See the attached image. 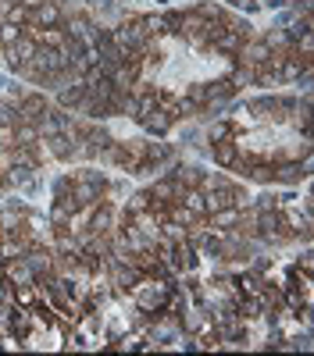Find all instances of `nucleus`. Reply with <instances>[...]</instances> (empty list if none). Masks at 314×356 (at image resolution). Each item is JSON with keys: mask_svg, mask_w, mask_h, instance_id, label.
<instances>
[{"mask_svg": "<svg viewBox=\"0 0 314 356\" xmlns=\"http://www.w3.org/2000/svg\"><path fill=\"white\" fill-rule=\"evenodd\" d=\"M93 8H100V11H114V0H90Z\"/></svg>", "mask_w": 314, "mask_h": 356, "instance_id": "nucleus-26", "label": "nucleus"}, {"mask_svg": "<svg viewBox=\"0 0 314 356\" xmlns=\"http://www.w3.org/2000/svg\"><path fill=\"white\" fill-rule=\"evenodd\" d=\"M240 218H243V211H236V207H221V211H211L207 214V228L233 232V228H240Z\"/></svg>", "mask_w": 314, "mask_h": 356, "instance_id": "nucleus-7", "label": "nucleus"}, {"mask_svg": "<svg viewBox=\"0 0 314 356\" xmlns=\"http://www.w3.org/2000/svg\"><path fill=\"white\" fill-rule=\"evenodd\" d=\"M225 4H228V8H240V4H243V0H225Z\"/></svg>", "mask_w": 314, "mask_h": 356, "instance_id": "nucleus-29", "label": "nucleus"}, {"mask_svg": "<svg viewBox=\"0 0 314 356\" xmlns=\"http://www.w3.org/2000/svg\"><path fill=\"white\" fill-rule=\"evenodd\" d=\"M40 4H47V0H22V8H29V11H36Z\"/></svg>", "mask_w": 314, "mask_h": 356, "instance_id": "nucleus-27", "label": "nucleus"}, {"mask_svg": "<svg viewBox=\"0 0 314 356\" xmlns=\"http://www.w3.org/2000/svg\"><path fill=\"white\" fill-rule=\"evenodd\" d=\"M211 161L218 164V168H225V171H233L236 164H240V143H236V136H228V139H221V143H211Z\"/></svg>", "mask_w": 314, "mask_h": 356, "instance_id": "nucleus-4", "label": "nucleus"}, {"mask_svg": "<svg viewBox=\"0 0 314 356\" xmlns=\"http://www.w3.org/2000/svg\"><path fill=\"white\" fill-rule=\"evenodd\" d=\"M186 235H189V228H186V225H179V221H168V218L161 221V239H164V243L175 246V243H182V239H186Z\"/></svg>", "mask_w": 314, "mask_h": 356, "instance_id": "nucleus-17", "label": "nucleus"}, {"mask_svg": "<svg viewBox=\"0 0 314 356\" xmlns=\"http://www.w3.org/2000/svg\"><path fill=\"white\" fill-rule=\"evenodd\" d=\"M15 107H18V122H29V125H36L40 118L50 111V100L43 97V93H25L22 100H15Z\"/></svg>", "mask_w": 314, "mask_h": 356, "instance_id": "nucleus-2", "label": "nucleus"}, {"mask_svg": "<svg viewBox=\"0 0 314 356\" xmlns=\"http://www.w3.org/2000/svg\"><path fill=\"white\" fill-rule=\"evenodd\" d=\"M157 107L171 118V122H182V118H186V107H182V97H175V93H164V89H161V93H157Z\"/></svg>", "mask_w": 314, "mask_h": 356, "instance_id": "nucleus-10", "label": "nucleus"}, {"mask_svg": "<svg viewBox=\"0 0 314 356\" xmlns=\"http://www.w3.org/2000/svg\"><path fill=\"white\" fill-rule=\"evenodd\" d=\"M15 303L25 307V310H36V307L43 303V292H40L33 282H29V285H18V289H15Z\"/></svg>", "mask_w": 314, "mask_h": 356, "instance_id": "nucleus-11", "label": "nucleus"}, {"mask_svg": "<svg viewBox=\"0 0 314 356\" xmlns=\"http://www.w3.org/2000/svg\"><path fill=\"white\" fill-rule=\"evenodd\" d=\"M143 25H147V33H150L154 40H161V36H171L168 11H161V15H143Z\"/></svg>", "mask_w": 314, "mask_h": 356, "instance_id": "nucleus-14", "label": "nucleus"}, {"mask_svg": "<svg viewBox=\"0 0 314 356\" xmlns=\"http://www.w3.org/2000/svg\"><path fill=\"white\" fill-rule=\"evenodd\" d=\"M72 182H75V175H57L54 186H50V189H54V200H65V196L72 193Z\"/></svg>", "mask_w": 314, "mask_h": 356, "instance_id": "nucleus-22", "label": "nucleus"}, {"mask_svg": "<svg viewBox=\"0 0 314 356\" xmlns=\"http://www.w3.org/2000/svg\"><path fill=\"white\" fill-rule=\"evenodd\" d=\"M90 15H72V18H65L61 22V29H65V33L68 36H86V33H90Z\"/></svg>", "mask_w": 314, "mask_h": 356, "instance_id": "nucleus-18", "label": "nucleus"}, {"mask_svg": "<svg viewBox=\"0 0 314 356\" xmlns=\"http://www.w3.org/2000/svg\"><path fill=\"white\" fill-rule=\"evenodd\" d=\"M65 22V8L54 4V0H47V4H40L33 11V18H29V25H40V29H50V25H61Z\"/></svg>", "mask_w": 314, "mask_h": 356, "instance_id": "nucleus-6", "label": "nucleus"}, {"mask_svg": "<svg viewBox=\"0 0 314 356\" xmlns=\"http://www.w3.org/2000/svg\"><path fill=\"white\" fill-rule=\"evenodd\" d=\"M75 178H82V182H90V186H97V189L107 193V175L100 168H82V171H75Z\"/></svg>", "mask_w": 314, "mask_h": 356, "instance_id": "nucleus-21", "label": "nucleus"}, {"mask_svg": "<svg viewBox=\"0 0 314 356\" xmlns=\"http://www.w3.org/2000/svg\"><path fill=\"white\" fill-rule=\"evenodd\" d=\"M179 203L186 207V211H193L196 218H204V214H207V203H204V189H200V186H186V189L179 193Z\"/></svg>", "mask_w": 314, "mask_h": 356, "instance_id": "nucleus-9", "label": "nucleus"}, {"mask_svg": "<svg viewBox=\"0 0 314 356\" xmlns=\"http://www.w3.org/2000/svg\"><path fill=\"white\" fill-rule=\"evenodd\" d=\"M204 136H207V143H221V139H228V136H236V125L225 122V118H214Z\"/></svg>", "mask_w": 314, "mask_h": 356, "instance_id": "nucleus-16", "label": "nucleus"}, {"mask_svg": "<svg viewBox=\"0 0 314 356\" xmlns=\"http://www.w3.org/2000/svg\"><path fill=\"white\" fill-rule=\"evenodd\" d=\"M29 18H33V11L22 8V4H4V22L11 25H29Z\"/></svg>", "mask_w": 314, "mask_h": 356, "instance_id": "nucleus-20", "label": "nucleus"}, {"mask_svg": "<svg viewBox=\"0 0 314 356\" xmlns=\"http://www.w3.org/2000/svg\"><path fill=\"white\" fill-rule=\"evenodd\" d=\"M8 86H11V79H8V75H0V89H4V93H8Z\"/></svg>", "mask_w": 314, "mask_h": 356, "instance_id": "nucleus-28", "label": "nucleus"}, {"mask_svg": "<svg viewBox=\"0 0 314 356\" xmlns=\"http://www.w3.org/2000/svg\"><path fill=\"white\" fill-rule=\"evenodd\" d=\"M147 189H150L154 203H171V200H179V193H182V186H179V178H171V175L157 178V182H154V186H147Z\"/></svg>", "mask_w": 314, "mask_h": 356, "instance_id": "nucleus-8", "label": "nucleus"}, {"mask_svg": "<svg viewBox=\"0 0 314 356\" xmlns=\"http://www.w3.org/2000/svg\"><path fill=\"white\" fill-rule=\"evenodd\" d=\"M311 267H314V257H311V246H307V250H304V257L297 260V271H307V275H311Z\"/></svg>", "mask_w": 314, "mask_h": 356, "instance_id": "nucleus-25", "label": "nucleus"}, {"mask_svg": "<svg viewBox=\"0 0 314 356\" xmlns=\"http://www.w3.org/2000/svg\"><path fill=\"white\" fill-rule=\"evenodd\" d=\"M136 125L147 132V136H168L171 129H175V122L161 111V107H150V111H143L139 118H136Z\"/></svg>", "mask_w": 314, "mask_h": 356, "instance_id": "nucleus-3", "label": "nucleus"}, {"mask_svg": "<svg viewBox=\"0 0 314 356\" xmlns=\"http://www.w3.org/2000/svg\"><path fill=\"white\" fill-rule=\"evenodd\" d=\"M182 143H186V146H204V143H200V129L189 125V129L182 132Z\"/></svg>", "mask_w": 314, "mask_h": 356, "instance_id": "nucleus-24", "label": "nucleus"}, {"mask_svg": "<svg viewBox=\"0 0 314 356\" xmlns=\"http://www.w3.org/2000/svg\"><path fill=\"white\" fill-rule=\"evenodd\" d=\"M164 218H168V221H179V225H186V228H189V225H196V221H204V218H196L193 211H186V207H182L179 200L164 203Z\"/></svg>", "mask_w": 314, "mask_h": 356, "instance_id": "nucleus-13", "label": "nucleus"}, {"mask_svg": "<svg viewBox=\"0 0 314 356\" xmlns=\"http://www.w3.org/2000/svg\"><path fill=\"white\" fill-rule=\"evenodd\" d=\"M8 4H22V0H8Z\"/></svg>", "mask_w": 314, "mask_h": 356, "instance_id": "nucleus-30", "label": "nucleus"}, {"mask_svg": "<svg viewBox=\"0 0 314 356\" xmlns=\"http://www.w3.org/2000/svg\"><path fill=\"white\" fill-rule=\"evenodd\" d=\"M25 36V25H11V22H0V50H8L11 43H18Z\"/></svg>", "mask_w": 314, "mask_h": 356, "instance_id": "nucleus-19", "label": "nucleus"}, {"mask_svg": "<svg viewBox=\"0 0 314 356\" xmlns=\"http://www.w3.org/2000/svg\"><path fill=\"white\" fill-rule=\"evenodd\" d=\"M0 125H18V107H15V100H0Z\"/></svg>", "mask_w": 314, "mask_h": 356, "instance_id": "nucleus-23", "label": "nucleus"}, {"mask_svg": "<svg viewBox=\"0 0 314 356\" xmlns=\"http://www.w3.org/2000/svg\"><path fill=\"white\" fill-rule=\"evenodd\" d=\"M11 136H15V146H36V143H40V129L29 125V122H18V125L11 129Z\"/></svg>", "mask_w": 314, "mask_h": 356, "instance_id": "nucleus-15", "label": "nucleus"}, {"mask_svg": "<svg viewBox=\"0 0 314 356\" xmlns=\"http://www.w3.org/2000/svg\"><path fill=\"white\" fill-rule=\"evenodd\" d=\"M0 275H4V282H8L11 289H18V285H29V282L36 278V275H33V267H29L22 257H18V260H4V271H0Z\"/></svg>", "mask_w": 314, "mask_h": 356, "instance_id": "nucleus-5", "label": "nucleus"}, {"mask_svg": "<svg viewBox=\"0 0 314 356\" xmlns=\"http://www.w3.org/2000/svg\"><path fill=\"white\" fill-rule=\"evenodd\" d=\"M150 203H154L150 189H136V193L125 200V207H122V218H132V214H139V211H147Z\"/></svg>", "mask_w": 314, "mask_h": 356, "instance_id": "nucleus-12", "label": "nucleus"}, {"mask_svg": "<svg viewBox=\"0 0 314 356\" xmlns=\"http://www.w3.org/2000/svg\"><path fill=\"white\" fill-rule=\"evenodd\" d=\"M43 146H47V157H54V161H79L82 157V139H72V136H50V139H43Z\"/></svg>", "mask_w": 314, "mask_h": 356, "instance_id": "nucleus-1", "label": "nucleus"}]
</instances>
